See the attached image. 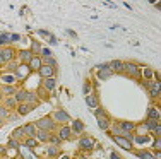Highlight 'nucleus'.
Segmentation results:
<instances>
[{
	"label": "nucleus",
	"mask_w": 161,
	"mask_h": 159,
	"mask_svg": "<svg viewBox=\"0 0 161 159\" xmlns=\"http://www.w3.org/2000/svg\"><path fill=\"white\" fill-rule=\"evenodd\" d=\"M12 56H14V50L12 48H5L4 51H2V60H4V62L12 60Z\"/></svg>",
	"instance_id": "obj_9"
},
{
	"label": "nucleus",
	"mask_w": 161,
	"mask_h": 159,
	"mask_svg": "<svg viewBox=\"0 0 161 159\" xmlns=\"http://www.w3.org/2000/svg\"><path fill=\"white\" fill-rule=\"evenodd\" d=\"M31 58H33V53L29 51V50H26V51H21V60L24 63H29L31 62Z\"/></svg>",
	"instance_id": "obj_12"
},
{
	"label": "nucleus",
	"mask_w": 161,
	"mask_h": 159,
	"mask_svg": "<svg viewBox=\"0 0 161 159\" xmlns=\"http://www.w3.org/2000/svg\"><path fill=\"white\" fill-rule=\"evenodd\" d=\"M115 142L120 145V147H124V149H132V144L124 137H115Z\"/></svg>",
	"instance_id": "obj_8"
},
{
	"label": "nucleus",
	"mask_w": 161,
	"mask_h": 159,
	"mask_svg": "<svg viewBox=\"0 0 161 159\" xmlns=\"http://www.w3.org/2000/svg\"><path fill=\"white\" fill-rule=\"evenodd\" d=\"M98 125H99V128H101V130H106V128H108V127H110V123H108V120H106V118H98Z\"/></svg>",
	"instance_id": "obj_16"
},
{
	"label": "nucleus",
	"mask_w": 161,
	"mask_h": 159,
	"mask_svg": "<svg viewBox=\"0 0 161 159\" xmlns=\"http://www.w3.org/2000/svg\"><path fill=\"white\" fill-rule=\"evenodd\" d=\"M35 145H36L35 138H28V140H26V147H35Z\"/></svg>",
	"instance_id": "obj_27"
},
{
	"label": "nucleus",
	"mask_w": 161,
	"mask_h": 159,
	"mask_svg": "<svg viewBox=\"0 0 161 159\" xmlns=\"http://www.w3.org/2000/svg\"><path fill=\"white\" fill-rule=\"evenodd\" d=\"M93 144H94L93 138H81V147L82 149H93Z\"/></svg>",
	"instance_id": "obj_11"
},
{
	"label": "nucleus",
	"mask_w": 161,
	"mask_h": 159,
	"mask_svg": "<svg viewBox=\"0 0 161 159\" xmlns=\"http://www.w3.org/2000/svg\"><path fill=\"white\" fill-rule=\"evenodd\" d=\"M72 130L76 132V133H81V132L84 130V123H82V122H79V120L72 122Z\"/></svg>",
	"instance_id": "obj_10"
},
{
	"label": "nucleus",
	"mask_w": 161,
	"mask_h": 159,
	"mask_svg": "<svg viewBox=\"0 0 161 159\" xmlns=\"http://www.w3.org/2000/svg\"><path fill=\"white\" fill-rule=\"evenodd\" d=\"M33 50H35V51H38V50H40V45H38L36 41H33Z\"/></svg>",
	"instance_id": "obj_36"
},
{
	"label": "nucleus",
	"mask_w": 161,
	"mask_h": 159,
	"mask_svg": "<svg viewBox=\"0 0 161 159\" xmlns=\"http://www.w3.org/2000/svg\"><path fill=\"white\" fill-rule=\"evenodd\" d=\"M45 62H46V65H50V67H53V65H55V60H53V58H50V56H48V58H46V60H45Z\"/></svg>",
	"instance_id": "obj_28"
},
{
	"label": "nucleus",
	"mask_w": 161,
	"mask_h": 159,
	"mask_svg": "<svg viewBox=\"0 0 161 159\" xmlns=\"http://www.w3.org/2000/svg\"><path fill=\"white\" fill-rule=\"evenodd\" d=\"M158 125H160L158 122H154V120H149V122H147V128H149L151 132H154V130H156V127H158Z\"/></svg>",
	"instance_id": "obj_22"
},
{
	"label": "nucleus",
	"mask_w": 161,
	"mask_h": 159,
	"mask_svg": "<svg viewBox=\"0 0 161 159\" xmlns=\"http://www.w3.org/2000/svg\"><path fill=\"white\" fill-rule=\"evenodd\" d=\"M7 104H9V106H15V101H14V99H9Z\"/></svg>",
	"instance_id": "obj_38"
},
{
	"label": "nucleus",
	"mask_w": 161,
	"mask_h": 159,
	"mask_svg": "<svg viewBox=\"0 0 161 159\" xmlns=\"http://www.w3.org/2000/svg\"><path fill=\"white\" fill-rule=\"evenodd\" d=\"M122 128L125 132H129V130H134V123H127V122H124L122 123Z\"/></svg>",
	"instance_id": "obj_25"
},
{
	"label": "nucleus",
	"mask_w": 161,
	"mask_h": 159,
	"mask_svg": "<svg viewBox=\"0 0 161 159\" xmlns=\"http://www.w3.org/2000/svg\"><path fill=\"white\" fill-rule=\"evenodd\" d=\"M0 60H2V51H0Z\"/></svg>",
	"instance_id": "obj_41"
},
{
	"label": "nucleus",
	"mask_w": 161,
	"mask_h": 159,
	"mask_svg": "<svg viewBox=\"0 0 161 159\" xmlns=\"http://www.w3.org/2000/svg\"><path fill=\"white\" fill-rule=\"evenodd\" d=\"M147 117L149 120H154V122H158V118H160V110H156V108H151L149 113H147Z\"/></svg>",
	"instance_id": "obj_13"
},
{
	"label": "nucleus",
	"mask_w": 161,
	"mask_h": 159,
	"mask_svg": "<svg viewBox=\"0 0 161 159\" xmlns=\"http://www.w3.org/2000/svg\"><path fill=\"white\" fill-rule=\"evenodd\" d=\"M86 101H87V104H89V106H91V108H96V97L94 96H87V99H86Z\"/></svg>",
	"instance_id": "obj_23"
},
{
	"label": "nucleus",
	"mask_w": 161,
	"mask_h": 159,
	"mask_svg": "<svg viewBox=\"0 0 161 159\" xmlns=\"http://www.w3.org/2000/svg\"><path fill=\"white\" fill-rule=\"evenodd\" d=\"M45 87H46L48 91H51L53 87H55V81H53V79H46V81H45Z\"/></svg>",
	"instance_id": "obj_20"
},
{
	"label": "nucleus",
	"mask_w": 161,
	"mask_h": 159,
	"mask_svg": "<svg viewBox=\"0 0 161 159\" xmlns=\"http://www.w3.org/2000/svg\"><path fill=\"white\" fill-rule=\"evenodd\" d=\"M40 74H41L43 77H46V79H51V77L55 75V69L50 67V65H43L41 69H40Z\"/></svg>",
	"instance_id": "obj_2"
},
{
	"label": "nucleus",
	"mask_w": 161,
	"mask_h": 159,
	"mask_svg": "<svg viewBox=\"0 0 161 159\" xmlns=\"http://www.w3.org/2000/svg\"><path fill=\"white\" fill-rule=\"evenodd\" d=\"M29 110H31V106H29V104H21V106H19V113H21V115L29 113Z\"/></svg>",
	"instance_id": "obj_21"
},
{
	"label": "nucleus",
	"mask_w": 161,
	"mask_h": 159,
	"mask_svg": "<svg viewBox=\"0 0 161 159\" xmlns=\"http://www.w3.org/2000/svg\"><path fill=\"white\" fill-rule=\"evenodd\" d=\"M139 156H140V158H142V159H156V158H154V156H153V154H151V152H146V151L139 152Z\"/></svg>",
	"instance_id": "obj_24"
},
{
	"label": "nucleus",
	"mask_w": 161,
	"mask_h": 159,
	"mask_svg": "<svg viewBox=\"0 0 161 159\" xmlns=\"http://www.w3.org/2000/svg\"><path fill=\"white\" fill-rule=\"evenodd\" d=\"M48 154H50V156H55V154H57V147H51V149L48 151Z\"/></svg>",
	"instance_id": "obj_33"
},
{
	"label": "nucleus",
	"mask_w": 161,
	"mask_h": 159,
	"mask_svg": "<svg viewBox=\"0 0 161 159\" xmlns=\"http://www.w3.org/2000/svg\"><path fill=\"white\" fill-rule=\"evenodd\" d=\"M125 70L130 74V75H134V77H139L140 75V70L134 65V63H125Z\"/></svg>",
	"instance_id": "obj_5"
},
{
	"label": "nucleus",
	"mask_w": 161,
	"mask_h": 159,
	"mask_svg": "<svg viewBox=\"0 0 161 159\" xmlns=\"http://www.w3.org/2000/svg\"><path fill=\"white\" fill-rule=\"evenodd\" d=\"M110 70H117V72H124L125 70V63H122V62H118V60H113L110 65H106Z\"/></svg>",
	"instance_id": "obj_3"
},
{
	"label": "nucleus",
	"mask_w": 161,
	"mask_h": 159,
	"mask_svg": "<svg viewBox=\"0 0 161 159\" xmlns=\"http://www.w3.org/2000/svg\"><path fill=\"white\" fill-rule=\"evenodd\" d=\"M51 142H53V144H60V137H53L51 138Z\"/></svg>",
	"instance_id": "obj_37"
},
{
	"label": "nucleus",
	"mask_w": 161,
	"mask_h": 159,
	"mask_svg": "<svg viewBox=\"0 0 161 159\" xmlns=\"http://www.w3.org/2000/svg\"><path fill=\"white\" fill-rule=\"evenodd\" d=\"M38 137L41 138V140H48V138H50V135H48V132L41 130V132H40V133H38Z\"/></svg>",
	"instance_id": "obj_26"
},
{
	"label": "nucleus",
	"mask_w": 161,
	"mask_h": 159,
	"mask_svg": "<svg viewBox=\"0 0 161 159\" xmlns=\"http://www.w3.org/2000/svg\"><path fill=\"white\" fill-rule=\"evenodd\" d=\"M146 77H147V79H151V77H153V70L146 69Z\"/></svg>",
	"instance_id": "obj_32"
},
{
	"label": "nucleus",
	"mask_w": 161,
	"mask_h": 159,
	"mask_svg": "<svg viewBox=\"0 0 161 159\" xmlns=\"http://www.w3.org/2000/svg\"><path fill=\"white\" fill-rule=\"evenodd\" d=\"M98 74H99V77H101V79H108L110 75H113V72L108 69L106 65H101V67H99V69H98Z\"/></svg>",
	"instance_id": "obj_6"
},
{
	"label": "nucleus",
	"mask_w": 161,
	"mask_h": 159,
	"mask_svg": "<svg viewBox=\"0 0 161 159\" xmlns=\"http://www.w3.org/2000/svg\"><path fill=\"white\" fill-rule=\"evenodd\" d=\"M38 127L43 128V130H53V122L50 120V118H41V120H38Z\"/></svg>",
	"instance_id": "obj_1"
},
{
	"label": "nucleus",
	"mask_w": 161,
	"mask_h": 159,
	"mask_svg": "<svg viewBox=\"0 0 161 159\" xmlns=\"http://www.w3.org/2000/svg\"><path fill=\"white\" fill-rule=\"evenodd\" d=\"M41 53H43V55H45V56H50V50L43 48V50H41Z\"/></svg>",
	"instance_id": "obj_35"
},
{
	"label": "nucleus",
	"mask_w": 161,
	"mask_h": 159,
	"mask_svg": "<svg viewBox=\"0 0 161 159\" xmlns=\"http://www.w3.org/2000/svg\"><path fill=\"white\" fill-rule=\"evenodd\" d=\"M29 65L28 63H22V65H19L17 67V77H21V79H24V77L28 75V72H29Z\"/></svg>",
	"instance_id": "obj_4"
},
{
	"label": "nucleus",
	"mask_w": 161,
	"mask_h": 159,
	"mask_svg": "<svg viewBox=\"0 0 161 159\" xmlns=\"http://www.w3.org/2000/svg\"><path fill=\"white\" fill-rule=\"evenodd\" d=\"M7 117V110H4V108H0V118Z\"/></svg>",
	"instance_id": "obj_31"
},
{
	"label": "nucleus",
	"mask_w": 161,
	"mask_h": 159,
	"mask_svg": "<svg viewBox=\"0 0 161 159\" xmlns=\"http://www.w3.org/2000/svg\"><path fill=\"white\" fill-rule=\"evenodd\" d=\"M55 118H57V120H58V122H67V120H69V115H67L65 111L58 110V111H57V113H55Z\"/></svg>",
	"instance_id": "obj_14"
},
{
	"label": "nucleus",
	"mask_w": 161,
	"mask_h": 159,
	"mask_svg": "<svg viewBox=\"0 0 161 159\" xmlns=\"http://www.w3.org/2000/svg\"><path fill=\"white\" fill-rule=\"evenodd\" d=\"M0 97H2V94H0Z\"/></svg>",
	"instance_id": "obj_42"
},
{
	"label": "nucleus",
	"mask_w": 161,
	"mask_h": 159,
	"mask_svg": "<svg viewBox=\"0 0 161 159\" xmlns=\"http://www.w3.org/2000/svg\"><path fill=\"white\" fill-rule=\"evenodd\" d=\"M89 91H91V86H89V82H86L84 84V94H87Z\"/></svg>",
	"instance_id": "obj_29"
},
{
	"label": "nucleus",
	"mask_w": 161,
	"mask_h": 159,
	"mask_svg": "<svg viewBox=\"0 0 161 159\" xmlns=\"http://www.w3.org/2000/svg\"><path fill=\"white\" fill-rule=\"evenodd\" d=\"M112 159H120L118 154H115V152H112Z\"/></svg>",
	"instance_id": "obj_39"
},
{
	"label": "nucleus",
	"mask_w": 161,
	"mask_h": 159,
	"mask_svg": "<svg viewBox=\"0 0 161 159\" xmlns=\"http://www.w3.org/2000/svg\"><path fill=\"white\" fill-rule=\"evenodd\" d=\"M62 159H70V158H67V156H65V158H62Z\"/></svg>",
	"instance_id": "obj_40"
},
{
	"label": "nucleus",
	"mask_w": 161,
	"mask_h": 159,
	"mask_svg": "<svg viewBox=\"0 0 161 159\" xmlns=\"http://www.w3.org/2000/svg\"><path fill=\"white\" fill-rule=\"evenodd\" d=\"M24 132H26L28 135H31V138H33V135L36 133V130H35V125H33V123L26 125V127H24Z\"/></svg>",
	"instance_id": "obj_17"
},
{
	"label": "nucleus",
	"mask_w": 161,
	"mask_h": 159,
	"mask_svg": "<svg viewBox=\"0 0 161 159\" xmlns=\"http://www.w3.org/2000/svg\"><path fill=\"white\" fill-rule=\"evenodd\" d=\"M5 92H7V94H12V92H14V87H12V86H7V87H5Z\"/></svg>",
	"instance_id": "obj_30"
},
{
	"label": "nucleus",
	"mask_w": 161,
	"mask_h": 159,
	"mask_svg": "<svg viewBox=\"0 0 161 159\" xmlns=\"http://www.w3.org/2000/svg\"><path fill=\"white\" fill-rule=\"evenodd\" d=\"M70 137V128L69 127H63L60 130V138H69Z\"/></svg>",
	"instance_id": "obj_19"
},
{
	"label": "nucleus",
	"mask_w": 161,
	"mask_h": 159,
	"mask_svg": "<svg viewBox=\"0 0 161 159\" xmlns=\"http://www.w3.org/2000/svg\"><path fill=\"white\" fill-rule=\"evenodd\" d=\"M15 99H17V101L28 99V92H26V91H17V92H15Z\"/></svg>",
	"instance_id": "obj_18"
},
{
	"label": "nucleus",
	"mask_w": 161,
	"mask_h": 159,
	"mask_svg": "<svg viewBox=\"0 0 161 159\" xmlns=\"http://www.w3.org/2000/svg\"><path fill=\"white\" fill-rule=\"evenodd\" d=\"M17 149L22 152V158H24V159H36V156L33 154V152L28 151V147H26V145H19Z\"/></svg>",
	"instance_id": "obj_7"
},
{
	"label": "nucleus",
	"mask_w": 161,
	"mask_h": 159,
	"mask_svg": "<svg viewBox=\"0 0 161 159\" xmlns=\"http://www.w3.org/2000/svg\"><path fill=\"white\" fill-rule=\"evenodd\" d=\"M5 41H9V36H0V43H5Z\"/></svg>",
	"instance_id": "obj_34"
},
{
	"label": "nucleus",
	"mask_w": 161,
	"mask_h": 159,
	"mask_svg": "<svg viewBox=\"0 0 161 159\" xmlns=\"http://www.w3.org/2000/svg\"><path fill=\"white\" fill-rule=\"evenodd\" d=\"M29 69H41V62H40V58H31V62L28 63Z\"/></svg>",
	"instance_id": "obj_15"
}]
</instances>
